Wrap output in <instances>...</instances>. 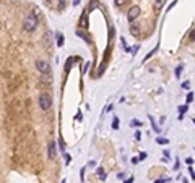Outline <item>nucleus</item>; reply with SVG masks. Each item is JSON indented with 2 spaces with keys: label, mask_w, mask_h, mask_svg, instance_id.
Masks as SVG:
<instances>
[{
  "label": "nucleus",
  "mask_w": 195,
  "mask_h": 183,
  "mask_svg": "<svg viewBox=\"0 0 195 183\" xmlns=\"http://www.w3.org/2000/svg\"><path fill=\"white\" fill-rule=\"evenodd\" d=\"M37 23H39L37 15L34 13V11H31V13H28L26 20H24V23H23V29H24L26 32H31L37 28Z\"/></svg>",
  "instance_id": "f257e3e1"
},
{
  "label": "nucleus",
  "mask_w": 195,
  "mask_h": 183,
  "mask_svg": "<svg viewBox=\"0 0 195 183\" xmlns=\"http://www.w3.org/2000/svg\"><path fill=\"white\" fill-rule=\"evenodd\" d=\"M50 105H52V97H50L49 93H42L39 96V107L41 110H49Z\"/></svg>",
  "instance_id": "f03ea898"
},
{
  "label": "nucleus",
  "mask_w": 195,
  "mask_h": 183,
  "mask_svg": "<svg viewBox=\"0 0 195 183\" xmlns=\"http://www.w3.org/2000/svg\"><path fill=\"white\" fill-rule=\"evenodd\" d=\"M36 68H37V72L42 73V75H46V73L50 72L49 63L46 62V60H37V62H36Z\"/></svg>",
  "instance_id": "7ed1b4c3"
},
{
  "label": "nucleus",
  "mask_w": 195,
  "mask_h": 183,
  "mask_svg": "<svg viewBox=\"0 0 195 183\" xmlns=\"http://www.w3.org/2000/svg\"><path fill=\"white\" fill-rule=\"evenodd\" d=\"M140 15V7H137V5H133L130 10H128V13H127V20L130 23H133L137 20V16Z\"/></svg>",
  "instance_id": "20e7f679"
},
{
  "label": "nucleus",
  "mask_w": 195,
  "mask_h": 183,
  "mask_svg": "<svg viewBox=\"0 0 195 183\" xmlns=\"http://www.w3.org/2000/svg\"><path fill=\"white\" fill-rule=\"evenodd\" d=\"M47 157H49V161H54L55 159V143L54 141H49V144H47Z\"/></svg>",
  "instance_id": "39448f33"
},
{
  "label": "nucleus",
  "mask_w": 195,
  "mask_h": 183,
  "mask_svg": "<svg viewBox=\"0 0 195 183\" xmlns=\"http://www.w3.org/2000/svg\"><path fill=\"white\" fill-rule=\"evenodd\" d=\"M164 3H166V0H154V3H153L154 11H161L163 7H164Z\"/></svg>",
  "instance_id": "423d86ee"
},
{
  "label": "nucleus",
  "mask_w": 195,
  "mask_h": 183,
  "mask_svg": "<svg viewBox=\"0 0 195 183\" xmlns=\"http://www.w3.org/2000/svg\"><path fill=\"white\" fill-rule=\"evenodd\" d=\"M96 175H98V178H99L101 182H104L106 180V172H104L103 167H98V169H96Z\"/></svg>",
  "instance_id": "0eeeda50"
},
{
  "label": "nucleus",
  "mask_w": 195,
  "mask_h": 183,
  "mask_svg": "<svg viewBox=\"0 0 195 183\" xmlns=\"http://www.w3.org/2000/svg\"><path fill=\"white\" fill-rule=\"evenodd\" d=\"M55 39H57V45H59V47H62V45H64V34H62L60 31L55 32Z\"/></svg>",
  "instance_id": "6e6552de"
},
{
  "label": "nucleus",
  "mask_w": 195,
  "mask_h": 183,
  "mask_svg": "<svg viewBox=\"0 0 195 183\" xmlns=\"http://www.w3.org/2000/svg\"><path fill=\"white\" fill-rule=\"evenodd\" d=\"M189 110V104H185V105H181L179 107V113H181V117H184V113Z\"/></svg>",
  "instance_id": "1a4fd4ad"
},
{
  "label": "nucleus",
  "mask_w": 195,
  "mask_h": 183,
  "mask_svg": "<svg viewBox=\"0 0 195 183\" xmlns=\"http://www.w3.org/2000/svg\"><path fill=\"white\" fill-rule=\"evenodd\" d=\"M130 32L133 34V36H137V34H138V24H132V26H130Z\"/></svg>",
  "instance_id": "9d476101"
},
{
  "label": "nucleus",
  "mask_w": 195,
  "mask_h": 183,
  "mask_svg": "<svg viewBox=\"0 0 195 183\" xmlns=\"http://www.w3.org/2000/svg\"><path fill=\"white\" fill-rule=\"evenodd\" d=\"M44 42H46V45L50 44V32H46L44 34Z\"/></svg>",
  "instance_id": "9b49d317"
},
{
  "label": "nucleus",
  "mask_w": 195,
  "mask_h": 183,
  "mask_svg": "<svg viewBox=\"0 0 195 183\" xmlns=\"http://www.w3.org/2000/svg\"><path fill=\"white\" fill-rule=\"evenodd\" d=\"M192 101H194V94H192V93H189V94L185 96V102H187V104H190Z\"/></svg>",
  "instance_id": "f8f14e48"
},
{
  "label": "nucleus",
  "mask_w": 195,
  "mask_h": 183,
  "mask_svg": "<svg viewBox=\"0 0 195 183\" xmlns=\"http://www.w3.org/2000/svg\"><path fill=\"white\" fill-rule=\"evenodd\" d=\"M156 143H158V144H168V139H166V138H159V136H158V138H156Z\"/></svg>",
  "instance_id": "ddd939ff"
},
{
  "label": "nucleus",
  "mask_w": 195,
  "mask_h": 183,
  "mask_svg": "<svg viewBox=\"0 0 195 183\" xmlns=\"http://www.w3.org/2000/svg\"><path fill=\"white\" fill-rule=\"evenodd\" d=\"M169 180H171L169 177H164V178H158L154 183H166V182H169Z\"/></svg>",
  "instance_id": "4468645a"
},
{
  "label": "nucleus",
  "mask_w": 195,
  "mask_h": 183,
  "mask_svg": "<svg viewBox=\"0 0 195 183\" xmlns=\"http://www.w3.org/2000/svg\"><path fill=\"white\" fill-rule=\"evenodd\" d=\"M112 128L114 130L119 128V118H117V117H116V118H114V122H112Z\"/></svg>",
  "instance_id": "2eb2a0df"
},
{
  "label": "nucleus",
  "mask_w": 195,
  "mask_h": 183,
  "mask_svg": "<svg viewBox=\"0 0 195 183\" xmlns=\"http://www.w3.org/2000/svg\"><path fill=\"white\" fill-rule=\"evenodd\" d=\"M65 3H67L65 0H59V10H64L65 8Z\"/></svg>",
  "instance_id": "dca6fc26"
},
{
  "label": "nucleus",
  "mask_w": 195,
  "mask_h": 183,
  "mask_svg": "<svg viewBox=\"0 0 195 183\" xmlns=\"http://www.w3.org/2000/svg\"><path fill=\"white\" fill-rule=\"evenodd\" d=\"M150 122H151V123H153V130H154V131H156V133H159V128H158V126H156V123H154V122H153V117H150Z\"/></svg>",
  "instance_id": "f3484780"
},
{
  "label": "nucleus",
  "mask_w": 195,
  "mask_h": 183,
  "mask_svg": "<svg viewBox=\"0 0 195 183\" xmlns=\"http://www.w3.org/2000/svg\"><path fill=\"white\" fill-rule=\"evenodd\" d=\"M182 88H184V89H190V83H189V81H184V83H182Z\"/></svg>",
  "instance_id": "a211bd4d"
},
{
  "label": "nucleus",
  "mask_w": 195,
  "mask_h": 183,
  "mask_svg": "<svg viewBox=\"0 0 195 183\" xmlns=\"http://www.w3.org/2000/svg\"><path fill=\"white\" fill-rule=\"evenodd\" d=\"M130 125H132V126H140V125H141V122H138V120H132V122H130Z\"/></svg>",
  "instance_id": "6ab92c4d"
},
{
  "label": "nucleus",
  "mask_w": 195,
  "mask_h": 183,
  "mask_svg": "<svg viewBox=\"0 0 195 183\" xmlns=\"http://www.w3.org/2000/svg\"><path fill=\"white\" fill-rule=\"evenodd\" d=\"M181 73H182V67H177L176 68V78H179V76H181Z\"/></svg>",
  "instance_id": "aec40b11"
},
{
  "label": "nucleus",
  "mask_w": 195,
  "mask_h": 183,
  "mask_svg": "<svg viewBox=\"0 0 195 183\" xmlns=\"http://www.w3.org/2000/svg\"><path fill=\"white\" fill-rule=\"evenodd\" d=\"M85 170H86V169H85V167H83V169L80 170V178H82V182H83V180H85Z\"/></svg>",
  "instance_id": "412c9836"
},
{
  "label": "nucleus",
  "mask_w": 195,
  "mask_h": 183,
  "mask_svg": "<svg viewBox=\"0 0 195 183\" xmlns=\"http://www.w3.org/2000/svg\"><path fill=\"white\" fill-rule=\"evenodd\" d=\"M114 2H116V5H117V7H122V5L125 3V0H114Z\"/></svg>",
  "instance_id": "4be33fe9"
},
{
  "label": "nucleus",
  "mask_w": 195,
  "mask_h": 183,
  "mask_svg": "<svg viewBox=\"0 0 195 183\" xmlns=\"http://www.w3.org/2000/svg\"><path fill=\"white\" fill-rule=\"evenodd\" d=\"M185 162H187V165H192V164H194V159H190V157H187V159H185Z\"/></svg>",
  "instance_id": "5701e85b"
},
{
  "label": "nucleus",
  "mask_w": 195,
  "mask_h": 183,
  "mask_svg": "<svg viewBox=\"0 0 195 183\" xmlns=\"http://www.w3.org/2000/svg\"><path fill=\"white\" fill-rule=\"evenodd\" d=\"M132 162H133V164H138V162H140V157H133V159H132Z\"/></svg>",
  "instance_id": "b1692460"
},
{
  "label": "nucleus",
  "mask_w": 195,
  "mask_h": 183,
  "mask_svg": "<svg viewBox=\"0 0 195 183\" xmlns=\"http://www.w3.org/2000/svg\"><path fill=\"white\" fill-rule=\"evenodd\" d=\"M143 159H146V152H141L140 154V161H143Z\"/></svg>",
  "instance_id": "393cba45"
},
{
  "label": "nucleus",
  "mask_w": 195,
  "mask_h": 183,
  "mask_svg": "<svg viewBox=\"0 0 195 183\" xmlns=\"http://www.w3.org/2000/svg\"><path fill=\"white\" fill-rule=\"evenodd\" d=\"M65 164H70V156L68 154H65Z\"/></svg>",
  "instance_id": "a878e982"
},
{
  "label": "nucleus",
  "mask_w": 195,
  "mask_h": 183,
  "mask_svg": "<svg viewBox=\"0 0 195 183\" xmlns=\"http://www.w3.org/2000/svg\"><path fill=\"white\" fill-rule=\"evenodd\" d=\"M189 174H190V177H192V178H195V172H194L192 169H189Z\"/></svg>",
  "instance_id": "bb28decb"
},
{
  "label": "nucleus",
  "mask_w": 195,
  "mask_h": 183,
  "mask_svg": "<svg viewBox=\"0 0 195 183\" xmlns=\"http://www.w3.org/2000/svg\"><path fill=\"white\" fill-rule=\"evenodd\" d=\"M135 138H137V139H140V138H141V134H140V131H135Z\"/></svg>",
  "instance_id": "cd10ccee"
},
{
  "label": "nucleus",
  "mask_w": 195,
  "mask_h": 183,
  "mask_svg": "<svg viewBox=\"0 0 195 183\" xmlns=\"http://www.w3.org/2000/svg\"><path fill=\"white\" fill-rule=\"evenodd\" d=\"M80 5V0H73V7H78Z\"/></svg>",
  "instance_id": "c85d7f7f"
},
{
  "label": "nucleus",
  "mask_w": 195,
  "mask_h": 183,
  "mask_svg": "<svg viewBox=\"0 0 195 183\" xmlns=\"http://www.w3.org/2000/svg\"><path fill=\"white\" fill-rule=\"evenodd\" d=\"M190 37H192V41H195V29L190 32Z\"/></svg>",
  "instance_id": "c756f323"
},
{
  "label": "nucleus",
  "mask_w": 195,
  "mask_h": 183,
  "mask_svg": "<svg viewBox=\"0 0 195 183\" xmlns=\"http://www.w3.org/2000/svg\"><path fill=\"white\" fill-rule=\"evenodd\" d=\"M132 182H133V178H132V177H130V178H128V180H125V182H124V183H132Z\"/></svg>",
  "instance_id": "7c9ffc66"
},
{
  "label": "nucleus",
  "mask_w": 195,
  "mask_h": 183,
  "mask_svg": "<svg viewBox=\"0 0 195 183\" xmlns=\"http://www.w3.org/2000/svg\"><path fill=\"white\" fill-rule=\"evenodd\" d=\"M62 183H65V180H62Z\"/></svg>",
  "instance_id": "2f4dec72"
},
{
  "label": "nucleus",
  "mask_w": 195,
  "mask_h": 183,
  "mask_svg": "<svg viewBox=\"0 0 195 183\" xmlns=\"http://www.w3.org/2000/svg\"><path fill=\"white\" fill-rule=\"evenodd\" d=\"M194 123H195V118H194Z\"/></svg>",
  "instance_id": "473e14b6"
}]
</instances>
